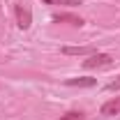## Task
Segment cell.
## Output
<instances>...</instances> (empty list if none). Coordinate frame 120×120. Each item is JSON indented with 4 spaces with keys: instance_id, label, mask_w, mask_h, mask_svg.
<instances>
[{
    "instance_id": "6da1fadb",
    "label": "cell",
    "mask_w": 120,
    "mask_h": 120,
    "mask_svg": "<svg viewBox=\"0 0 120 120\" xmlns=\"http://www.w3.org/2000/svg\"><path fill=\"white\" fill-rule=\"evenodd\" d=\"M86 69H111L113 67V58L109 53H92L88 56V60H83Z\"/></svg>"
},
{
    "instance_id": "5b68a950",
    "label": "cell",
    "mask_w": 120,
    "mask_h": 120,
    "mask_svg": "<svg viewBox=\"0 0 120 120\" xmlns=\"http://www.w3.org/2000/svg\"><path fill=\"white\" fill-rule=\"evenodd\" d=\"M97 81L90 79V76H76V79H67L65 86H72V88H92Z\"/></svg>"
},
{
    "instance_id": "3957f363",
    "label": "cell",
    "mask_w": 120,
    "mask_h": 120,
    "mask_svg": "<svg viewBox=\"0 0 120 120\" xmlns=\"http://www.w3.org/2000/svg\"><path fill=\"white\" fill-rule=\"evenodd\" d=\"M99 113H102L104 118H111V116H118V113H120V97H113V99H109L106 104H102Z\"/></svg>"
},
{
    "instance_id": "30bf717a",
    "label": "cell",
    "mask_w": 120,
    "mask_h": 120,
    "mask_svg": "<svg viewBox=\"0 0 120 120\" xmlns=\"http://www.w3.org/2000/svg\"><path fill=\"white\" fill-rule=\"evenodd\" d=\"M74 2H81V0H74Z\"/></svg>"
},
{
    "instance_id": "ba28073f",
    "label": "cell",
    "mask_w": 120,
    "mask_h": 120,
    "mask_svg": "<svg viewBox=\"0 0 120 120\" xmlns=\"http://www.w3.org/2000/svg\"><path fill=\"white\" fill-rule=\"evenodd\" d=\"M46 5H79L74 0H44Z\"/></svg>"
},
{
    "instance_id": "52a82bcc",
    "label": "cell",
    "mask_w": 120,
    "mask_h": 120,
    "mask_svg": "<svg viewBox=\"0 0 120 120\" xmlns=\"http://www.w3.org/2000/svg\"><path fill=\"white\" fill-rule=\"evenodd\" d=\"M60 120H83V113L81 111H69V113H65Z\"/></svg>"
},
{
    "instance_id": "7a4b0ae2",
    "label": "cell",
    "mask_w": 120,
    "mask_h": 120,
    "mask_svg": "<svg viewBox=\"0 0 120 120\" xmlns=\"http://www.w3.org/2000/svg\"><path fill=\"white\" fill-rule=\"evenodd\" d=\"M14 12H16V21H19V28L21 30H28L32 26V14H30L28 7L23 5H14Z\"/></svg>"
},
{
    "instance_id": "277c9868",
    "label": "cell",
    "mask_w": 120,
    "mask_h": 120,
    "mask_svg": "<svg viewBox=\"0 0 120 120\" xmlns=\"http://www.w3.org/2000/svg\"><path fill=\"white\" fill-rule=\"evenodd\" d=\"M62 53L65 56H92L97 53L95 46H62Z\"/></svg>"
},
{
    "instance_id": "9c48e42d",
    "label": "cell",
    "mask_w": 120,
    "mask_h": 120,
    "mask_svg": "<svg viewBox=\"0 0 120 120\" xmlns=\"http://www.w3.org/2000/svg\"><path fill=\"white\" fill-rule=\"evenodd\" d=\"M106 90H120V76L116 79V81H111V83L106 86Z\"/></svg>"
},
{
    "instance_id": "8992f818",
    "label": "cell",
    "mask_w": 120,
    "mask_h": 120,
    "mask_svg": "<svg viewBox=\"0 0 120 120\" xmlns=\"http://www.w3.org/2000/svg\"><path fill=\"white\" fill-rule=\"evenodd\" d=\"M53 21L56 23H72V26H83V19L81 16H74V14H56L53 16Z\"/></svg>"
}]
</instances>
